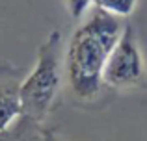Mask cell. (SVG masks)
<instances>
[{"instance_id": "cell-2", "label": "cell", "mask_w": 147, "mask_h": 141, "mask_svg": "<svg viewBox=\"0 0 147 141\" xmlns=\"http://www.w3.org/2000/svg\"><path fill=\"white\" fill-rule=\"evenodd\" d=\"M61 33L52 30L49 37L37 48V59L34 69L21 80L19 95L22 104V115L34 121H43L52 108L54 98L61 84Z\"/></svg>"}, {"instance_id": "cell-5", "label": "cell", "mask_w": 147, "mask_h": 141, "mask_svg": "<svg viewBox=\"0 0 147 141\" xmlns=\"http://www.w3.org/2000/svg\"><path fill=\"white\" fill-rule=\"evenodd\" d=\"M91 4L97 9L119 19V17L132 15L136 6H138V0H91Z\"/></svg>"}, {"instance_id": "cell-1", "label": "cell", "mask_w": 147, "mask_h": 141, "mask_svg": "<svg viewBox=\"0 0 147 141\" xmlns=\"http://www.w3.org/2000/svg\"><path fill=\"white\" fill-rule=\"evenodd\" d=\"M117 17L97 9L75 30L65 52V74L75 97L91 100L100 93L102 71L121 35Z\"/></svg>"}, {"instance_id": "cell-4", "label": "cell", "mask_w": 147, "mask_h": 141, "mask_svg": "<svg viewBox=\"0 0 147 141\" xmlns=\"http://www.w3.org/2000/svg\"><path fill=\"white\" fill-rule=\"evenodd\" d=\"M19 87L21 80L15 71L0 67V134L6 132L19 115H22Z\"/></svg>"}, {"instance_id": "cell-3", "label": "cell", "mask_w": 147, "mask_h": 141, "mask_svg": "<svg viewBox=\"0 0 147 141\" xmlns=\"http://www.w3.org/2000/svg\"><path fill=\"white\" fill-rule=\"evenodd\" d=\"M144 78L145 63L136 32L130 24H125L106 65H104L102 84L114 89H130V87L140 86Z\"/></svg>"}, {"instance_id": "cell-6", "label": "cell", "mask_w": 147, "mask_h": 141, "mask_svg": "<svg viewBox=\"0 0 147 141\" xmlns=\"http://www.w3.org/2000/svg\"><path fill=\"white\" fill-rule=\"evenodd\" d=\"M67 9L71 13L73 19H80L88 11V7L91 6V0H65Z\"/></svg>"}]
</instances>
